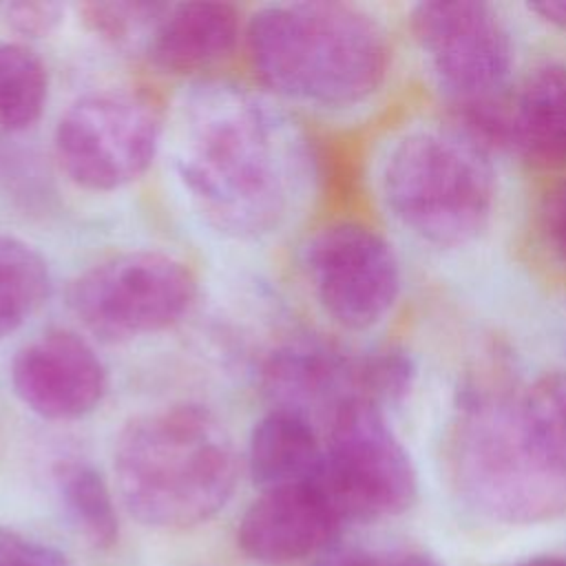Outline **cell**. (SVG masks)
I'll list each match as a JSON object with an SVG mask.
<instances>
[{"label": "cell", "instance_id": "6da1fadb", "mask_svg": "<svg viewBox=\"0 0 566 566\" xmlns=\"http://www.w3.org/2000/svg\"><path fill=\"white\" fill-rule=\"evenodd\" d=\"M170 159L199 219L243 241L283 228L310 177L294 122L265 95L230 80H197L181 95Z\"/></svg>", "mask_w": 566, "mask_h": 566}, {"label": "cell", "instance_id": "7a4b0ae2", "mask_svg": "<svg viewBox=\"0 0 566 566\" xmlns=\"http://www.w3.org/2000/svg\"><path fill=\"white\" fill-rule=\"evenodd\" d=\"M444 455L455 495L489 522L539 524L566 513V374L462 389Z\"/></svg>", "mask_w": 566, "mask_h": 566}, {"label": "cell", "instance_id": "3957f363", "mask_svg": "<svg viewBox=\"0 0 566 566\" xmlns=\"http://www.w3.org/2000/svg\"><path fill=\"white\" fill-rule=\"evenodd\" d=\"M243 46L261 86L321 111L371 102L394 64L385 24L358 4L332 0L256 9L245 20Z\"/></svg>", "mask_w": 566, "mask_h": 566}, {"label": "cell", "instance_id": "277c9868", "mask_svg": "<svg viewBox=\"0 0 566 566\" xmlns=\"http://www.w3.org/2000/svg\"><path fill=\"white\" fill-rule=\"evenodd\" d=\"M113 471L126 511L146 526L188 528L232 497L239 453L221 418L195 402L142 411L113 444Z\"/></svg>", "mask_w": 566, "mask_h": 566}, {"label": "cell", "instance_id": "5b68a950", "mask_svg": "<svg viewBox=\"0 0 566 566\" xmlns=\"http://www.w3.org/2000/svg\"><path fill=\"white\" fill-rule=\"evenodd\" d=\"M378 192L389 217L420 243L471 245L497 208L493 153L453 124L409 128L380 159Z\"/></svg>", "mask_w": 566, "mask_h": 566}, {"label": "cell", "instance_id": "8992f818", "mask_svg": "<svg viewBox=\"0 0 566 566\" xmlns=\"http://www.w3.org/2000/svg\"><path fill=\"white\" fill-rule=\"evenodd\" d=\"M164 137L159 104L137 88H99L69 104L53 128V153L71 184L115 192L155 161Z\"/></svg>", "mask_w": 566, "mask_h": 566}, {"label": "cell", "instance_id": "52a82bcc", "mask_svg": "<svg viewBox=\"0 0 566 566\" xmlns=\"http://www.w3.org/2000/svg\"><path fill=\"white\" fill-rule=\"evenodd\" d=\"M197 281L159 250L117 252L82 270L66 287L73 316L99 340L126 343L159 334L192 307Z\"/></svg>", "mask_w": 566, "mask_h": 566}, {"label": "cell", "instance_id": "ba28073f", "mask_svg": "<svg viewBox=\"0 0 566 566\" xmlns=\"http://www.w3.org/2000/svg\"><path fill=\"white\" fill-rule=\"evenodd\" d=\"M321 486L345 522H374L405 513L418 495L413 460L387 409L349 400L323 427Z\"/></svg>", "mask_w": 566, "mask_h": 566}, {"label": "cell", "instance_id": "9c48e42d", "mask_svg": "<svg viewBox=\"0 0 566 566\" xmlns=\"http://www.w3.org/2000/svg\"><path fill=\"white\" fill-rule=\"evenodd\" d=\"M413 44L449 106L497 99L511 91L513 31L495 4L429 0L409 11Z\"/></svg>", "mask_w": 566, "mask_h": 566}, {"label": "cell", "instance_id": "30bf717a", "mask_svg": "<svg viewBox=\"0 0 566 566\" xmlns=\"http://www.w3.org/2000/svg\"><path fill=\"white\" fill-rule=\"evenodd\" d=\"M303 272L321 312L345 332L382 325L402 294V265L391 241L358 219H336L303 245Z\"/></svg>", "mask_w": 566, "mask_h": 566}, {"label": "cell", "instance_id": "8fae6325", "mask_svg": "<svg viewBox=\"0 0 566 566\" xmlns=\"http://www.w3.org/2000/svg\"><path fill=\"white\" fill-rule=\"evenodd\" d=\"M9 382L13 396L33 416L73 422L102 405L108 371L84 336L71 329H46L13 352Z\"/></svg>", "mask_w": 566, "mask_h": 566}, {"label": "cell", "instance_id": "7c38bea8", "mask_svg": "<svg viewBox=\"0 0 566 566\" xmlns=\"http://www.w3.org/2000/svg\"><path fill=\"white\" fill-rule=\"evenodd\" d=\"M356 363L358 352L321 338H296L265 358L261 389L270 407L290 409L323 431L338 407L360 398Z\"/></svg>", "mask_w": 566, "mask_h": 566}, {"label": "cell", "instance_id": "4fadbf2b", "mask_svg": "<svg viewBox=\"0 0 566 566\" xmlns=\"http://www.w3.org/2000/svg\"><path fill=\"white\" fill-rule=\"evenodd\" d=\"M345 520L321 482L261 493L243 513L237 542L263 564H285L332 546Z\"/></svg>", "mask_w": 566, "mask_h": 566}, {"label": "cell", "instance_id": "5bb4252c", "mask_svg": "<svg viewBox=\"0 0 566 566\" xmlns=\"http://www.w3.org/2000/svg\"><path fill=\"white\" fill-rule=\"evenodd\" d=\"M241 11L230 2L190 0L168 4L146 55L168 75H197L226 62L243 42Z\"/></svg>", "mask_w": 566, "mask_h": 566}, {"label": "cell", "instance_id": "9a60e30c", "mask_svg": "<svg viewBox=\"0 0 566 566\" xmlns=\"http://www.w3.org/2000/svg\"><path fill=\"white\" fill-rule=\"evenodd\" d=\"M509 146L533 166L566 170V62L528 71L509 91Z\"/></svg>", "mask_w": 566, "mask_h": 566}, {"label": "cell", "instance_id": "2e32d148", "mask_svg": "<svg viewBox=\"0 0 566 566\" xmlns=\"http://www.w3.org/2000/svg\"><path fill=\"white\" fill-rule=\"evenodd\" d=\"M325 447L321 429L307 418L270 407L252 427L245 464L261 493L321 482Z\"/></svg>", "mask_w": 566, "mask_h": 566}, {"label": "cell", "instance_id": "e0dca14e", "mask_svg": "<svg viewBox=\"0 0 566 566\" xmlns=\"http://www.w3.org/2000/svg\"><path fill=\"white\" fill-rule=\"evenodd\" d=\"M62 509L82 539L93 548L117 542L119 524L113 493L104 475L84 460H62L53 471Z\"/></svg>", "mask_w": 566, "mask_h": 566}, {"label": "cell", "instance_id": "ac0fdd59", "mask_svg": "<svg viewBox=\"0 0 566 566\" xmlns=\"http://www.w3.org/2000/svg\"><path fill=\"white\" fill-rule=\"evenodd\" d=\"M49 294L46 259L24 239L0 232V340L22 329Z\"/></svg>", "mask_w": 566, "mask_h": 566}, {"label": "cell", "instance_id": "d6986e66", "mask_svg": "<svg viewBox=\"0 0 566 566\" xmlns=\"http://www.w3.org/2000/svg\"><path fill=\"white\" fill-rule=\"evenodd\" d=\"M49 102V71L27 44L0 40V128L22 133L33 128Z\"/></svg>", "mask_w": 566, "mask_h": 566}, {"label": "cell", "instance_id": "ffe728a7", "mask_svg": "<svg viewBox=\"0 0 566 566\" xmlns=\"http://www.w3.org/2000/svg\"><path fill=\"white\" fill-rule=\"evenodd\" d=\"M166 9V2H84L80 15L84 27L113 49L146 53Z\"/></svg>", "mask_w": 566, "mask_h": 566}, {"label": "cell", "instance_id": "44dd1931", "mask_svg": "<svg viewBox=\"0 0 566 566\" xmlns=\"http://www.w3.org/2000/svg\"><path fill=\"white\" fill-rule=\"evenodd\" d=\"M358 396L382 409L402 402L413 389L418 369L407 349L396 345L358 352Z\"/></svg>", "mask_w": 566, "mask_h": 566}, {"label": "cell", "instance_id": "7402d4cb", "mask_svg": "<svg viewBox=\"0 0 566 566\" xmlns=\"http://www.w3.org/2000/svg\"><path fill=\"white\" fill-rule=\"evenodd\" d=\"M2 20L15 35L40 40L51 35L64 20V4L49 0H20L0 7Z\"/></svg>", "mask_w": 566, "mask_h": 566}, {"label": "cell", "instance_id": "603a6c76", "mask_svg": "<svg viewBox=\"0 0 566 566\" xmlns=\"http://www.w3.org/2000/svg\"><path fill=\"white\" fill-rule=\"evenodd\" d=\"M537 230L551 259L566 270V177L555 181L542 197Z\"/></svg>", "mask_w": 566, "mask_h": 566}, {"label": "cell", "instance_id": "cb8c5ba5", "mask_svg": "<svg viewBox=\"0 0 566 566\" xmlns=\"http://www.w3.org/2000/svg\"><path fill=\"white\" fill-rule=\"evenodd\" d=\"M0 566H69L64 555L13 528H0Z\"/></svg>", "mask_w": 566, "mask_h": 566}, {"label": "cell", "instance_id": "d4e9b609", "mask_svg": "<svg viewBox=\"0 0 566 566\" xmlns=\"http://www.w3.org/2000/svg\"><path fill=\"white\" fill-rule=\"evenodd\" d=\"M526 9L537 15L539 22L546 27L566 33V0H544V2H533L526 4Z\"/></svg>", "mask_w": 566, "mask_h": 566}, {"label": "cell", "instance_id": "484cf974", "mask_svg": "<svg viewBox=\"0 0 566 566\" xmlns=\"http://www.w3.org/2000/svg\"><path fill=\"white\" fill-rule=\"evenodd\" d=\"M382 566H444V564L427 553L407 551V553L391 555L389 559H382Z\"/></svg>", "mask_w": 566, "mask_h": 566}, {"label": "cell", "instance_id": "4316f807", "mask_svg": "<svg viewBox=\"0 0 566 566\" xmlns=\"http://www.w3.org/2000/svg\"><path fill=\"white\" fill-rule=\"evenodd\" d=\"M517 566H566V559H559V557H553V555H546V557H533V559H526Z\"/></svg>", "mask_w": 566, "mask_h": 566}]
</instances>
